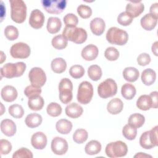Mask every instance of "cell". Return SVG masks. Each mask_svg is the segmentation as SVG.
Returning <instances> with one entry per match:
<instances>
[{
    "instance_id": "cell-19",
    "label": "cell",
    "mask_w": 158,
    "mask_h": 158,
    "mask_svg": "<svg viewBox=\"0 0 158 158\" xmlns=\"http://www.w3.org/2000/svg\"><path fill=\"white\" fill-rule=\"evenodd\" d=\"M16 125L10 119H4L1 122V130L7 136H12L16 133Z\"/></svg>"
},
{
    "instance_id": "cell-35",
    "label": "cell",
    "mask_w": 158,
    "mask_h": 158,
    "mask_svg": "<svg viewBox=\"0 0 158 158\" xmlns=\"http://www.w3.org/2000/svg\"><path fill=\"white\" fill-rule=\"evenodd\" d=\"M52 46L56 49H63L66 48L68 44V40L62 35L55 36L51 41Z\"/></svg>"
},
{
    "instance_id": "cell-53",
    "label": "cell",
    "mask_w": 158,
    "mask_h": 158,
    "mask_svg": "<svg viewBox=\"0 0 158 158\" xmlns=\"http://www.w3.org/2000/svg\"><path fill=\"white\" fill-rule=\"evenodd\" d=\"M157 41H156L154 42L153 44H152V52L154 53V54L156 56H157Z\"/></svg>"
},
{
    "instance_id": "cell-46",
    "label": "cell",
    "mask_w": 158,
    "mask_h": 158,
    "mask_svg": "<svg viewBox=\"0 0 158 158\" xmlns=\"http://www.w3.org/2000/svg\"><path fill=\"white\" fill-rule=\"evenodd\" d=\"M133 18L126 12H121L117 17V22L123 26H128L131 23Z\"/></svg>"
},
{
    "instance_id": "cell-8",
    "label": "cell",
    "mask_w": 158,
    "mask_h": 158,
    "mask_svg": "<svg viewBox=\"0 0 158 158\" xmlns=\"http://www.w3.org/2000/svg\"><path fill=\"white\" fill-rule=\"evenodd\" d=\"M117 92V85L115 80L107 78L101 82L98 86V93L101 98H107L114 96Z\"/></svg>"
},
{
    "instance_id": "cell-5",
    "label": "cell",
    "mask_w": 158,
    "mask_h": 158,
    "mask_svg": "<svg viewBox=\"0 0 158 158\" xmlns=\"http://www.w3.org/2000/svg\"><path fill=\"white\" fill-rule=\"evenodd\" d=\"M157 128L158 126L156 125L151 130L142 133L139 138V144L143 148L150 149L158 145Z\"/></svg>"
},
{
    "instance_id": "cell-21",
    "label": "cell",
    "mask_w": 158,
    "mask_h": 158,
    "mask_svg": "<svg viewBox=\"0 0 158 158\" xmlns=\"http://www.w3.org/2000/svg\"><path fill=\"white\" fill-rule=\"evenodd\" d=\"M157 22V17H155L151 14H146L144 15L140 20L141 27L146 30H153Z\"/></svg>"
},
{
    "instance_id": "cell-6",
    "label": "cell",
    "mask_w": 158,
    "mask_h": 158,
    "mask_svg": "<svg viewBox=\"0 0 158 158\" xmlns=\"http://www.w3.org/2000/svg\"><path fill=\"white\" fill-rule=\"evenodd\" d=\"M105 152L109 157H122L127 155L128 147L124 142L122 141H117L107 144Z\"/></svg>"
},
{
    "instance_id": "cell-2",
    "label": "cell",
    "mask_w": 158,
    "mask_h": 158,
    "mask_svg": "<svg viewBox=\"0 0 158 158\" xmlns=\"http://www.w3.org/2000/svg\"><path fill=\"white\" fill-rule=\"evenodd\" d=\"M26 69V64L23 62L7 63L1 68V78H12L22 76Z\"/></svg>"
},
{
    "instance_id": "cell-1",
    "label": "cell",
    "mask_w": 158,
    "mask_h": 158,
    "mask_svg": "<svg viewBox=\"0 0 158 158\" xmlns=\"http://www.w3.org/2000/svg\"><path fill=\"white\" fill-rule=\"evenodd\" d=\"M10 17L17 23H23L27 17V6L22 0H10Z\"/></svg>"
},
{
    "instance_id": "cell-4",
    "label": "cell",
    "mask_w": 158,
    "mask_h": 158,
    "mask_svg": "<svg viewBox=\"0 0 158 158\" xmlns=\"http://www.w3.org/2000/svg\"><path fill=\"white\" fill-rule=\"evenodd\" d=\"M106 40L112 44L122 46L127 43L128 35L126 31L115 27H112L107 31Z\"/></svg>"
},
{
    "instance_id": "cell-29",
    "label": "cell",
    "mask_w": 158,
    "mask_h": 158,
    "mask_svg": "<svg viewBox=\"0 0 158 158\" xmlns=\"http://www.w3.org/2000/svg\"><path fill=\"white\" fill-rule=\"evenodd\" d=\"M124 79L129 82H134L138 80L139 76L138 70L133 67H126L123 71Z\"/></svg>"
},
{
    "instance_id": "cell-7",
    "label": "cell",
    "mask_w": 158,
    "mask_h": 158,
    "mask_svg": "<svg viewBox=\"0 0 158 158\" xmlns=\"http://www.w3.org/2000/svg\"><path fill=\"white\" fill-rule=\"evenodd\" d=\"M59 99L63 104L69 103L73 98V85L71 80L67 78H62L59 84Z\"/></svg>"
},
{
    "instance_id": "cell-9",
    "label": "cell",
    "mask_w": 158,
    "mask_h": 158,
    "mask_svg": "<svg viewBox=\"0 0 158 158\" xmlns=\"http://www.w3.org/2000/svg\"><path fill=\"white\" fill-rule=\"evenodd\" d=\"M93 96V87L91 83L87 81H82L78 89L77 101L82 104H88Z\"/></svg>"
},
{
    "instance_id": "cell-16",
    "label": "cell",
    "mask_w": 158,
    "mask_h": 158,
    "mask_svg": "<svg viewBox=\"0 0 158 158\" xmlns=\"http://www.w3.org/2000/svg\"><path fill=\"white\" fill-rule=\"evenodd\" d=\"M32 146L36 149H43L47 144V137L46 135L41 131L34 133L31 138Z\"/></svg>"
},
{
    "instance_id": "cell-20",
    "label": "cell",
    "mask_w": 158,
    "mask_h": 158,
    "mask_svg": "<svg viewBox=\"0 0 158 158\" xmlns=\"http://www.w3.org/2000/svg\"><path fill=\"white\" fill-rule=\"evenodd\" d=\"M105 28V22L101 18L96 17L90 22V29L92 33L96 36L101 35L104 33Z\"/></svg>"
},
{
    "instance_id": "cell-12",
    "label": "cell",
    "mask_w": 158,
    "mask_h": 158,
    "mask_svg": "<svg viewBox=\"0 0 158 158\" xmlns=\"http://www.w3.org/2000/svg\"><path fill=\"white\" fill-rule=\"evenodd\" d=\"M28 78L31 84L38 86H43L46 81V75L44 70L40 67H33L28 73Z\"/></svg>"
},
{
    "instance_id": "cell-43",
    "label": "cell",
    "mask_w": 158,
    "mask_h": 158,
    "mask_svg": "<svg viewBox=\"0 0 158 158\" xmlns=\"http://www.w3.org/2000/svg\"><path fill=\"white\" fill-rule=\"evenodd\" d=\"M63 20L65 25V27H76L78 23V19L77 16L72 13L66 14L64 17Z\"/></svg>"
},
{
    "instance_id": "cell-24",
    "label": "cell",
    "mask_w": 158,
    "mask_h": 158,
    "mask_svg": "<svg viewBox=\"0 0 158 158\" xmlns=\"http://www.w3.org/2000/svg\"><path fill=\"white\" fill-rule=\"evenodd\" d=\"M44 104L43 98L40 95H36L28 98V106L29 108L34 111H38L42 109Z\"/></svg>"
},
{
    "instance_id": "cell-36",
    "label": "cell",
    "mask_w": 158,
    "mask_h": 158,
    "mask_svg": "<svg viewBox=\"0 0 158 158\" xmlns=\"http://www.w3.org/2000/svg\"><path fill=\"white\" fill-rule=\"evenodd\" d=\"M101 68L98 65H92L88 69V77L93 81L99 80L102 77Z\"/></svg>"
},
{
    "instance_id": "cell-10",
    "label": "cell",
    "mask_w": 158,
    "mask_h": 158,
    "mask_svg": "<svg viewBox=\"0 0 158 158\" xmlns=\"http://www.w3.org/2000/svg\"><path fill=\"white\" fill-rule=\"evenodd\" d=\"M41 2L47 12L53 14H60L67 6L65 0H42Z\"/></svg>"
},
{
    "instance_id": "cell-27",
    "label": "cell",
    "mask_w": 158,
    "mask_h": 158,
    "mask_svg": "<svg viewBox=\"0 0 158 158\" xmlns=\"http://www.w3.org/2000/svg\"><path fill=\"white\" fill-rule=\"evenodd\" d=\"M141 81L146 86L152 85L156 79V73L155 71L151 69H146L143 71L141 73Z\"/></svg>"
},
{
    "instance_id": "cell-41",
    "label": "cell",
    "mask_w": 158,
    "mask_h": 158,
    "mask_svg": "<svg viewBox=\"0 0 158 158\" xmlns=\"http://www.w3.org/2000/svg\"><path fill=\"white\" fill-rule=\"evenodd\" d=\"M9 114L15 118H22L24 114L23 107L19 104H12L9 107Z\"/></svg>"
},
{
    "instance_id": "cell-37",
    "label": "cell",
    "mask_w": 158,
    "mask_h": 158,
    "mask_svg": "<svg viewBox=\"0 0 158 158\" xmlns=\"http://www.w3.org/2000/svg\"><path fill=\"white\" fill-rule=\"evenodd\" d=\"M88 137V133L86 130L83 128L77 129L73 135V141L78 144H81L86 141Z\"/></svg>"
},
{
    "instance_id": "cell-23",
    "label": "cell",
    "mask_w": 158,
    "mask_h": 158,
    "mask_svg": "<svg viewBox=\"0 0 158 158\" xmlns=\"http://www.w3.org/2000/svg\"><path fill=\"white\" fill-rule=\"evenodd\" d=\"M123 107V103L121 99L115 98L111 99L107 105V111L113 115H116L122 112Z\"/></svg>"
},
{
    "instance_id": "cell-34",
    "label": "cell",
    "mask_w": 158,
    "mask_h": 158,
    "mask_svg": "<svg viewBox=\"0 0 158 158\" xmlns=\"http://www.w3.org/2000/svg\"><path fill=\"white\" fill-rule=\"evenodd\" d=\"M136 93L135 86L130 83H125L121 88L122 96L126 99H132Z\"/></svg>"
},
{
    "instance_id": "cell-25",
    "label": "cell",
    "mask_w": 158,
    "mask_h": 158,
    "mask_svg": "<svg viewBox=\"0 0 158 158\" xmlns=\"http://www.w3.org/2000/svg\"><path fill=\"white\" fill-rule=\"evenodd\" d=\"M62 27V22L59 18L56 17H50L47 22V30L51 34H55L59 31Z\"/></svg>"
},
{
    "instance_id": "cell-13",
    "label": "cell",
    "mask_w": 158,
    "mask_h": 158,
    "mask_svg": "<svg viewBox=\"0 0 158 158\" xmlns=\"http://www.w3.org/2000/svg\"><path fill=\"white\" fill-rule=\"evenodd\" d=\"M51 150L56 155H64L68 150L67 141L63 138L55 137L52 139L51 144Z\"/></svg>"
},
{
    "instance_id": "cell-11",
    "label": "cell",
    "mask_w": 158,
    "mask_h": 158,
    "mask_svg": "<svg viewBox=\"0 0 158 158\" xmlns=\"http://www.w3.org/2000/svg\"><path fill=\"white\" fill-rule=\"evenodd\" d=\"M31 49L30 46L23 42L13 44L10 49L11 56L15 59H25L30 56Z\"/></svg>"
},
{
    "instance_id": "cell-31",
    "label": "cell",
    "mask_w": 158,
    "mask_h": 158,
    "mask_svg": "<svg viewBox=\"0 0 158 158\" xmlns=\"http://www.w3.org/2000/svg\"><path fill=\"white\" fill-rule=\"evenodd\" d=\"M144 122H145L144 116L139 113H135L130 115L128 120V125H130V126L135 128H138L141 127L144 123Z\"/></svg>"
},
{
    "instance_id": "cell-45",
    "label": "cell",
    "mask_w": 158,
    "mask_h": 158,
    "mask_svg": "<svg viewBox=\"0 0 158 158\" xmlns=\"http://www.w3.org/2000/svg\"><path fill=\"white\" fill-rule=\"evenodd\" d=\"M77 13L83 19H88L92 14V9L90 7L84 4H80L77 7Z\"/></svg>"
},
{
    "instance_id": "cell-33",
    "label": "cell",
    "mask_w": 158,
    "mask_h": 158,
    "mask_svg": "<svg viewBox=\"0 0 158 158\" xmlns=\"http://www.w3.org/2000/svg\"><path fill=\"white\" fill-rule=\"evenodd\" d=\"M101 150V144L97 140H91L88 142L85 147V151L88 155H95Z\"/></svg>"
},
{
    "instance_id": "cell-22",
    "label": "cell",
    "mask_w": 158,
    "mask_h": 158,
    "mask_svg": "<svg viewBox=\"0 0 158 158\" xmlns=\"http://www.w3.org/2000/svg\"><path fill=\"white\" fill-rule=\"evenodd\" d=\"M66 115L72 118H77L81 115L83 109L81 106L75 102L68 104L65 109Z\"/></svg>"
},
{
    "instance_id": "cell-52",
    "label": "cell",
    "mask_w": 158,
    "mask_h": 158,
    "mask_svg": "<svg viewBox=\"0 0 158 158\" xmlns=\"http://www.w3.org/2000/svg\"><path fill=\"white\" fill-rule=\"evenodd\" d=\"M150 14L158 18V3L156 2L151 5L150 7Z\"/></svg>"
},
{
    "instance_id": "cell-38",
    "label": "cell",
    "mask_w": 158,
    "mask_h": 158,
    "mask_svg": "<svg viewBox=\"0 0 158 158\" xmlns=\"http://www.w3.org/2000/svg\"><path fill=\"white\" fill-rule=\"evenodd\" d=\"M122 134L126 139L128 140H133L137 135V130L130 125L127 124L122 129Z\"/></svg>"
},
{
    "instance_id": "cell-42",
    "label": "cell",
    "mask_w": 158,
    "mask_h": 158,
    "mask_svg": "<svg viewBox=\"0 0 158 158\" xmlns=\"http://www.w3.org/2000/svg\"><path fill=\"white\" fill-rule=\"evenodd\" d=\"M69 73L72 78L78 79L84 75L85 69L80 65H74L70 68Z\"/></svg>"
},
{
    "instance_id": "cell-14",
    "label": "cell",
    "mask_w": 158,
    "mask_h": 158,
    "mask_svg": "<svg viewBox=\"0 0 158 158\" xmlns=\"http://www.w3.org/2000/svg\"><path fill=\"white\" fill-rule=\"evenodd\" d=\"M44 15L41 10L38 9L33 10L30 15L29 24L35 29L41 28L44 24Z\"/></svg>"
},
{
    "instance_id": "cell-51",
    "label": "cell",
    "mask_w": 158,
    "mask_h": 158,
    "mask_svg": "<svg viewBox=\"0 0 158 158\" xmlns=\"http://www.w3.org/2000/svg\"><path fill=\"white\" fill-rule=\"evenodd\" d=\"M157 94H158V92L155 91L151 92L149 95L151 98V101H152V108L156 109L158 107Z\"/></svg>"
},
{
    "instance_id": "cell-32",
    "label": "cell",
    "mask_w": 158,
    "mask_h": 158,
    "mask_svg": "<svg viewBox=\"0 0 158 158\" xmlns=\"http://www.w3.org/2000/svg\"><path fill=\"white\" fill-rule=\"evenodd\" d=\"M136 106L142 110H148L152 107V101L149 95L143 94L136 101Z\"/></svg>"
},
{
    "instance_id": "cell-15",
    "label": "cell",
    "mask_w": 158,
    "mask_h": 158,
    "mask_svg": "<svg viewBox=\"0 0 158 158\" xmlns=\"http://www.w3.org/2000/svg\"><path fill=\"white\" fill-rule=\"evenodd\" d=\"M144 9V6L141 1H130L126 6V12L128 13L132 18L137 17L140 15L143 12Z\"/></svg>"
},
{
    "instance_id": "cell-39",
    "label": "cell",
    "mask_w": 158,
    "mask_h": 158,
    "mask_svg": "<svg viewBox=\"0 0 158 158\" xmlns=\"http://www.w3.org/2000/svg\"><path fill=\"white\" fill-rule=\"evenodd\" d=\"M47 113L51 117H58L62 113L61 106L56 102H51L47 106Z\"/></svg>"
},
{
    "instance_id": "cell-50",
    "label": "cell",
    "mask_w": 158,
    "mask_h": 158,
    "mask_svg": "<svg viewBox=\"0 0 158 158\" xmlns=\"http://www.w3.org/2000/svg\"><path fill=\"white\" fill-rule=\"evenodd\" d=\"M151 62L150 56L145 52L139 54L137 57V62L141 66H145L148 65Z\"/></svg>"
},
{
    "instance_id": "cell-49",
    "label": "cell",
    "mask_w": 158,
    "mask_h": 158,
    "mask_svg": "<svg viewBox=\"0 0 158 158\" xmlns=\"http://www.w3.org/2000/svg\"><path fill=\"white\" fill-rule=\"evenodd\" d=\"M12 150V144L7 139L0 140V152L2 155L8 154Z\"/></svg>"
},
{
    "instance_id": "cell-54",
    "label": "cell",
    "mask_w": 158,
    "mask_h": 158,
    "mask_svg": "<svg viewBox=\"0 0 158 158\" xmlns=\"http://www.w3.org/2000/svg\"><path fill=\"white\" fill-rule=\"evenodd\" d=\"M135 157H152L150 155H148V154H146L145 153H143V152H138L137 154H136L135 156Z\"/></svg>"
},
{
    "instance_id": "cell-26",
    "label": "cell",
    "mask_w": 158,
    "mask_h": 158,
    "mask_svg": "<svg viewBox=\"0 0 158 158\" xmlns=\"http://www.w3.org/2000/svg\"><path fill=\"white\" fill-rule=\"evenodd\" d=\"M42 117L37 113H31L28 114L25 120V124L31 128L38 127L42 123Z\"/></svg>"
},
{
    "instance_id": "cell-18",
    "label": "cell",
    "mask_w": 158,
    "mask_h": 158,
    "mask_svg": "<svg viewBox=\"0 0 158 158\" xmlns=\"http://www.w3.org/2000/svg\"><path fill=\"white\" fill-rule=\"evenodd\" d=\"M1 95L2 99L6 102H12L17 99L18 93L15 87L7 85L1 89Z\"/></svg>"
},
{
    "instance_id": "cell-48",
    "label": "cell",
    "mask_w": 158,
    "mask_h": 158,
    "mask_svg": "<svg viewBox=\"0 0 158 158\" xmlns=\"http://www.w3.org/2000/svg\"><path fill=\"white\" fill-rule=\"evenodd\" d=\"M13 158H32L33 154L30 150L26 148H22L16 151L12 155Z\"/></svg>"
},
{
    "instance_id": "cell-44",
    "label": "cell",
    "mask_w": 158,
    "mask_h": 158,
    "mask_svg": "<svg viewBox=\"0 0 158 158\" xmlns=\"http://www.w3.org/2000/svg\"><path fill=\"white\" fill-rule=\"evenodd\" d=\"M105 57L110 61L116 60L119 57L118 51L114 47H108L104 52Z\"/></svg>"
},
{
    "instance_id": "cell-30",
    "label": "cell",
    "mask_w": 158,
    "mask_h": 158,
    "mask_svg": "<svg viewBox=\"0 0 158 158\" xmlns=\"http://www.w3.org/2000/svg\"><path fill=\"white\" fill-rule=\"evenodd\" d=\"M51 67L54 73H61L66 70L67 63L63 58L57 57L52 60Z\"/></svg>"
},
{
    "instance_id": "cell-28",
    "label": "cell",
    "mask_w": 158,
    "mask_h": 158,
    "mask_svg": "<svg viewBox=\"0 0 158 158\" xmlns=\"http://www.w3.org/2000/svg\"><path fill=\"white\" fill-rule=\"evenodd\" d=\"M57 131L60 134L67 135L69 133L72 129V123L67 119H60L56 124Z\"/></svg>"
},
{
    "instance_id": "cell-40",
    "label": "cell",
    "mask_w": 158,
    "mask_h": 158,
    "mask_svg": "<svg viewBox=\"0 0 158 158\" xmlns=\"http://www.w3.org/2000/svg\"><path fill=\"white\" fill-rule=\"evenodd\" d=\"M4 35L10 41H14L19 37L18 29L13 25H8L4 29Z\"/></svg>"
},
{
    "instance_id": "cell-47",
    "label": "cell",
    "mask_w": 158,
    "mask_h": 158,
    "mask_svg": "<svg viewBox=\"0 0 158 158\" xmlns=\"http://www.w3.org/2000/svg\"><path fill=\"white\" fill-rule=\"evenodd\" d=\"M41 93V87H38L33 85L27 86L24 89V94L27 98H30L36 95H40Z\"/></svg>"
},
{
    "instance_id": "cell-17",
    "label": "cell",
    "mask_w": 158,
    "mask_h": 158,
    "mask_svg": "<svg viewBox=\"0 0 158 158\" xmlns=\"http://www.w3.org/2000/svg\"><path fill=\"white\" fill-rule=\"evenodd\" d=\"M99 49L94 44H90L86 46L81 51V57L86 60L91 61L94 60L98 55Z\"/></svg>"
},
{
    "instance_id": "cell-3",
    "label": "cell",
    "mask_w": 158,
    "mask_h": 158,
    "mask_svg": "<svg viewBox=\"0 0 158 158\" xmlns=\"http://www.w3.org/2000/svg\"><path fill=\"white\" fill-rule=\"evenodd\" d=\"M62 35L67 40L77 44H82L87 39V32L83 28L65 27Z\"/></svg>"
}]
</instances>
